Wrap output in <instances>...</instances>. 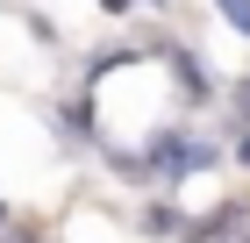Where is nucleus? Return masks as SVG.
<instances>
[{
  "label": "nucleus",
  "instance_id": "obj_1",
  "mask_svg": "<svg viewBox=\"0 0 250 243\" xmlns=\"http://www.w3.org/2000/svg\"><path fill=\"white\" fill-rule=\"evenodd\" d=\"M222 7H229V22H236V29L250 36V0H222Z\"/></svg>",
  "mask_w": 250,
  "mask_h": 243
},
{
  "label": "nucleus",
  "instance_id": "obj_3",
  "mask_svg": "<svg viewBox=\"0 0 250 243\" xmlns=\"http://www.w3.org/2000/svg\"><path fill=\"white\" fill-rule=\"evenodd\" d=\"M243 243H250V236H243Z\"/></svg>",
  "mask_w": 250,
  "mask_h": 243
},
{
  "label": "nucleus",
  "instance_id": "obj_2",
  "mask_svg": "<svg viewBox=\"0 0 250 243\" xmlns=\"http://www.w3.org/2000/svg\"><path fill=\"white\" fill-rule=\"evenodd\" d=\"M0 243H36V236H29V229H0Z\"/></svg>",
  "mask_w": 250,
  "mask_h": 243
}]
</instances>
